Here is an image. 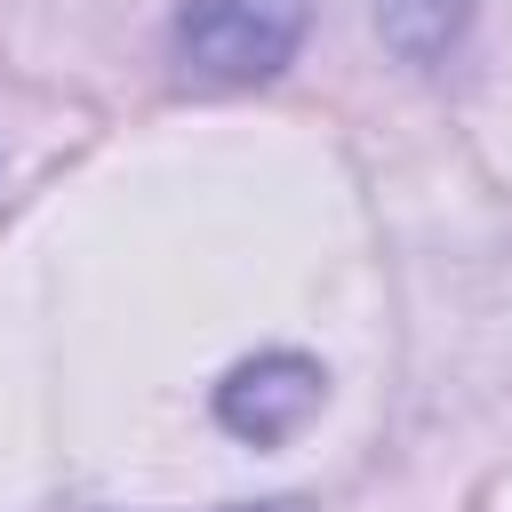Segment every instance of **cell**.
Listing matches in <instances>:
<instances>
[{"instance_id": "7a4b0ae2", "label": "cell", "mask_w": 512, "mask_h": 512, "mask_svg": "<svg viewBox=\"0 0 512 512\" xmlns=\"http://www.w3.org/2000/svg\"><path fill=\"white\" fill-rule=\"evenodd\" d=\"M312 400H320V368L296 360V352L248 360V368H232V376L216 384V416H224L232 432H248V440H280Z\"/></svg>"}, {"instance_id": "6da1fadb", "label": "cell", "mask_w": 512, "mask_h": 512, "mask_svg": "<svg viewBox=\"0 0 512 512\" xmlns=\"http://www.w3.org/2000/svg\"><path fill=\"white\" fill-rule=\"evenodd\" d=\"M312 0H184L176 8V64L200 88H256L304 40Z\"/></svg>"}, {"instance_id": "3957f363", "label": "cell", "mask_w": 512, "mask_h": 512, "mask_svg": "<svg viewBox=\"0 0 512 512\" xmlns=\"http://www.w3.org/2000/svg\"><path fill=\"white\" fill-rule=\"evenodd\" d=\"M472 0H376V32L408 56V64H432L456 32H464Z\"/></svg>"}]
</instances>
